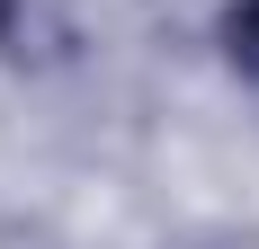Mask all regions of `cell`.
Masks as SVG:
<instances>
[{"label":"cell","instance_id":"cell-2","mask_svg":"<svg viewBox=\"0 0 259 249\" xmlns=\"http://www.w3.org/2000/svg\"><path fill=\"white\" fill-rule=\"evenodd\" d=\"M27 0H0V53H9V63H27Z\"/></svg>","mask_w":259,"mask_h":249},{"label":"cell","instance_id":"cell-1","mask_svg":"<svg viewBox=\"0 0 259 249\" xmlns=\"http://www.w3.org/2000/svg\"><path fill=\"white\" fill-rule=\"evenodd\" d=\"M214 45H224V63H233L241 80H259V0H233V9H224Z\"/></svg>","mask_w":259,"mask_h":249}]
</instances>
